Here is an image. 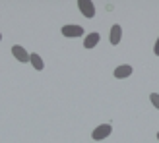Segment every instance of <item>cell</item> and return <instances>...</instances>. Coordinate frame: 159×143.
<instances>
[{
    "label": "cell",
    "mask_w": 159,
    "mask_h": 143,
    "mask_svg": "<svg viewBox=\"0 0 159 143\" xmlns=\"http://www.w3.org/2000/svg\"><path fill=\"white\" fill-rule=\"evenodd\" d=\"M111 133H113V126L111 124H101V126H97V128L91 132V137L95 141H103V139H107Z\"/></svg>",
    "instance_id": "cell-1"
},
{
    "label": "cell",
    "mask_w": 159,
    "mask_h": 143,
    "mask_svg": "<svg viewBox=\"0 0 159 143\" xmlns=\"http://www.w3.org/2000/svg\"><path fill=\"white\" fill-rule=\"evenodd\" d=\"M0 41H2V33H0Z\"/></svg>",
    "instance_id": "cell-12"
},
{
    "label": "cell",
    "mask_w": 159,
    "mask_h": 143,
    "mask_svg": "<svg viewBox=\"0 0 159 143\" xmlns=\"http://www.w3.org/2000/svg\"><path fill=\"white\" fill-rule=\"evenodd\" d=\"M60 33L64 37H70V39H76V37H82L84 35V27L82 25H74V23H70V25H64L60 29Z\"/></svg>",
    "instance_id": "cell-2"
},
{
    "label": "cell",
    "mask_w": 159,
    "mask_h": 143,
    "mask_svg": "<svg viewBox=\"0 0 159 143\" xmlns=\"http://www.w3.org/2000/svg\"><path fill=\"white\" fill-rule=\"evenodd\" d=\"M78 8H80V12H82L87 20H91L95 15V4L91 2V0H78Z\"/></svg>",
    "instance_id": "cell-3"
},
{
    "label": "cell",
    "mask_w": 159,
    "mask_h": 143,
    "mask_svg": "<svg viewBox=\"0 0 159 143\" xmlns=\"http://www.w3.org/2000/svg\"><path fill=\"white\" fill-rule=\"evenodd\" d=\"M29 64L33 66L35 70H39V72H41V70L45 68V62H43V58L39 56V54H35V52H33V54H29Z\"/></svg>",
    "instance_id": "cell-7"
},
{
    "label": "cell",
    "mask_w": 159,
    "mask_h": 143,
    "mask_svg": "<svg viewBox=\"0 0 159 143\" xmlns=\"http://www.w3.org/2000/svg\"><path fill=\"white\" fill-rule=\"evenodd\" d=\"M120 37H122V27L120 25H113L109 31V41L111 45H118L120 43Z\"/></svg>",
    "instance_id": "cell-5"
},
{
    "label": "cell",
    "mask_w": 159,
    "mask_h": 143,
    "mask_svg": "<svg viewBox=\"0 0 159 143\" xmlns=\"http://www.w3.org/2000/svg\"><path fill=\"white\" fill-rule=\"evenodd\" d=\"M12 56L18 60V62H21V64L29 62V52L23 49V46H20V45H14L12 46Z\"/></svg>",
    "instance_id": "cell-4"
},
{
    "label": "cell",
    "mask_w": 159,
    "mask_h": 143,
    "mask_svg": "<svg viewBox=\"0 0 159 143\" xmlns=\"http://www.w3.org/2000/svg\"><path fill=\"white\" fill-rule=\"evenodd\" d=\"M130 76H132V66L122 64V66L115 68V77L116 79H124V77H130Z\"/></svg>",
    "instance_id": "cell-6"
},
{
    "label": "cell",
    "mask_w": 159,
    "mask_h": 143,
    "mask_svg": "<svg viewBox=\"0 0 159 143\" xmlns=\"http://www.w3.org/2000/svg\"><path fill=\"white\" fill-rule=\"evenodd\" d=\"M153 52L159 56V37H157V41H155V45H153Z\"/></svg>",
    "instance_id": "cell-10"
},
{
    "label": "cell",
    "mask_w": 159,
    "mask_h": 143,
    "mask_svg": "<svg viewBox=\"0 0 159 143\" xmlns=\"http://www.w3.org/2000/svg\"><path fill=\"white\" fill-rule=\"evenodd\" d=\"M157 141H159V132H157Z\"/></svg>",
    "instance_id": "cell-11"
},
{
    "label": "cell",
    "mask_w": 159,
    "mask_h": 143,
    "mask_svg": "<svg viewBox=\"0 0 159 143\" xmlns=\"http://www.w3.org/2000/svg\"><path fill=\"white\" fill-rule=\"evenodd\" d=\"M99 39H101L99 33H89L85 37V41H84V46H85V49H93V46L99 43Z\"/></svg>",
    "instance_id": "cell-8"
},
{
    "label": "cell",
    "mask_w": 159,
    "mask_h": 143,
    "mask_svg": "<svg viewBox=\"0 0 159 143\" xmlns=\"http://www.w3.org/2000/svg\"><path fill=\"white\" fill-rule=\"evenodd\" d=\"M149 101H152V105L159 110V95L157 93H152V95H149Z\"/></svg>",
    "instance_id": "cell-9"
}]
</instances>
